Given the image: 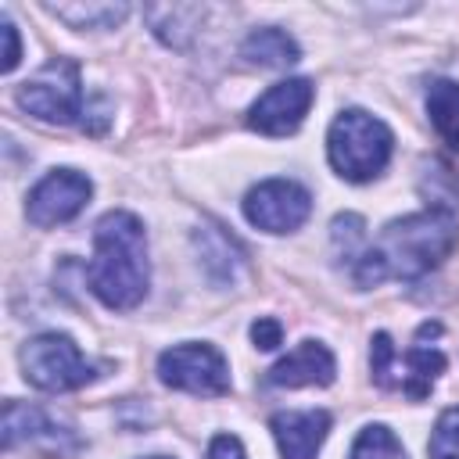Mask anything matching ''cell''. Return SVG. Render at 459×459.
<instances>
[{"instance_id": "cell-21", "label": "cell", "mask_w": 459, "mask_h": 459, "mask_svg": "<svg viewBox=\"0 0 459 459\" xmlns=\"http://www.w3.org/2000/svg\"><path fill=\"white\" fill-rule=\"evenodd\" d=\"M251 341H255V348H262V351L280 348V344H283V323L273 319V316H258V319L251 323Z\"/></svg>"}, {"instance_id": "cell-22", "label": "cell", "mask_w": 459, "mask_h": 459, "mask_svg": "<svg viewBox=\"0 0 459 459\" xmlns=\"http://www.w3.org/2000/svg\"><path fill=\"white\" fill-rule=\"evenodd\" d=\"M208 459H244V445L233 434H215L208 445Z\"/></svg>"}, {"instance_id": "cell-24", "label": "cell", "mask_w": 459, "mask_h": 459, "mask_svg": "<svg viewBox=\"0 0 459 459\" xmlns=\"http://www.w3.org/2000/svg\"><path fill=\"white\" fill-rule=\"evenodd\" d=\"M147 459H169V455H147Z\"/></svg>"}, {"instance_id": "cell-13", "label": "cell", "mask_w": 459, "mask_h": 459, "mask_svg": "<svg viewBox=\"0 0 459 459\" xmlns=\"http://www.w3.org/2000/svg\"><path fill=\"white\" fill-rule=\"evenodd\" d=\"M273 437L280 445L283 459H316V452L323 448L326 434H330V412L326 409H290V412H276L269 420Z\"/></svg>"}, {"instance_id": "cell-19", "label": "cell", "mask_w": 459, "mask_h": 459, "mask_svg": "<svg viewBox=\"0 0 459 459\" xmlns=\"http://www.w3.org/2000/svg\"><path fill=\"white\" fill-rule=\"evenodd\" d=\"M427 452H430V459H459V405H452L437 416Z\"/></svg>"}, {"instance_id": "cell-3", "label": "cell", "mask_w": 459, "mask_h": 459, "mask_svg": "<svg viewBox=\"0 0 459 459\" xmlns=\"http://www.w3.org/2000/svg\"><path fill=\"white\" fill-rule=\"evenodd\" d=\"M18 108L29 111L39 122H57V126H79L86 133H104L111 122V108L104 93H86L79 65L72 57H54L47 61L32 79L18 86Z\"/></svg>"}, {"instance_id": "cell-14", "label": "cell", "mask_w": 459, "mask_h": 459, "mask_svg": "<svg viewBox=\"0 0 459 459\" xmlns=\"http://www.w3.org/2000/svg\"><path fill=\"white\" fill-rule=\"evenodd\" d=\"M240 54H244L251 65H262V68H287V65H294V61L301 57L294 36L283 32V29H276V25L255 29V32L244 39Z\"/></svg>"}, {"instance_id": "cell-15", "label": "cell", "mask_w": 459, "mask_h": 459, "mask_svg": "<svg viewBox=\"0 0 459 459\" xmlns=\"http://www.w3.org/2000/svg\"><path fill=\"white\" fill-rule=\"evenodd\" d=\"M427 115H430L434 129L441 133V140L452 151H459V82L434 79L427 90Z\"/></svg>"}, {"instance_id": "cell-5", "label": "cell", "mask_w": 459, "mask_h": 459, "mask_svg": "<svg viewBox=\"0 0 459 459\" xmlns=\"http://www.w3.org/2000/svg\"><path fill=\"white\" fill-rule=\"evenodd\" d=\"M100 362H90L68 333H36L22 348V373L32 387L61 394L79 391L100 377Z\"/></svg>"}, {"instance_id": "cell-9", "label": "cell", "mask_w": 459, "mask_h": 459, "mask_svg": "<svg viewBox=\"0 0 459 459\" xmlns=\"http://www.w3.org/2000/svg\"><path fill=\"white\" fill-rule=\"evenodd\" d=\"M90 194H93L90 176H82L75 169H54L32 186L25 215H29L32 226H43V230L47 226H61V222L75 219L86 208Z\"/></svg>"}, {"instance_id": "cell-10", "label": "cell", "mask_w": 459, "mask_h": 459, "mask_svg": "<svg viewBox=\"0 0 459 459\" xmlns=\"http://www.w3.org/2000/svg\"><path fill=\"white\" fill-rule=\"evenodd\" d=\"M312 97H316V86L308 79H283V82L269 86L251 104L247 126L255 133H265V136H287L305 122V115L312 108Z\"/></svg>"}, {"instance_id": "cell-6", "label": "cell", "mask_w": 459, "mask_h": 459, "mask_svg": "<svg viewBox=\"0 0 459 459\" xmlns=\"http://www.w3.org/2000/svg\"><path fill=\"white\" fill-rule=\"evenodd\" d=\"M416 337H420V341H416L405 355H398L391 333H384V330L373 333V348H369L373 380H377L380 387H387V391L409 394L412 402H420V398L430 394L434 380L445 373V362H448L437 344H423V333H420V330H416Z\"/></svg>"}, {"instance_id": "cell-17", "label": "cell", "mask_w": 459, "mask_h": 459, "mask_svg": "<svg viewBox=\"0 0 459 459\" xmlns=\"http://www.w3.org/2000/svg\"><path fill=\"white\" fill-rule=\"evenodd\" d=\"M50 14H57L61 22H68L72 29H115L126 14H129V7L126 4H50L47 7Z\"/></svg>"}, {"instance_id": "cell-11", "label": "cell", "mask_w": 459, "mask_h": 459, "mask_svg": "<svg viewBox=\"0 0 459 459\" xmlns=\"http://www.w3.org/2000/svg\"><path fill=\"white\" fill-rule=\"evenodd\" d=\"M0 437H4V448H18V445H47L54 452H79V437L54 423L43 409L36 405H22V402H4V420H0Z\"/></svg>"}, {"instance_id": "cell-2", "label": "cell", "mask_w": 459, "mask_h": 459, "mask_svg": "<svg viewBox=\"0 0 459 459\" xmlns=\"http://www.w3.org/2000/svg\"><path fill=\"white\" fill-rule=\"evenodd\" d=\"M90 290L108 308H136L151 287L147 233L133 212H108L93 226V258L86 265Z\"/></svg>"}, {"instance_id": "cell-7", "label": "cell", "mask_w": 459, "mask_h": 459, "mask_svg": "<svg viewBox=\"0 0 459 459\" xmlns=\"http://www.w3.org/2000/svg\"><path fill=\"white\" fill-rule=\"evenodd\" d=\"M158 380L176 391H190V394H226L230 366L219 348L186 341V344H172L169 351L158 355Z\"/></svg>"}, {"instance_id": "cell-20", "label": "cell", "mask_w": 459, "mask_h": 459, "mask_svg": "<svg viewBox=\"0 0 459 459\" xmlns=\"http://www.w3.org/2000/svg\"><path fill=\"white\" fill-rule=\"evenodd\" d=\"M330 240H333V255L348 258L355 265V258L362 255L359 251V244H362V219L359 215H337L333 226H330Z\"/></svg>"}, {"instance_id": "cell-1", "label": "cell", "mask_w": 459, "mask_h": 459, "mask_svg": "<svg viewBox=\"0 0 459 459\" xmlns=\"http://www.w3.org/2000/svg\"><path fill=\"white\" fill-rule=\"evenodd\" d=\"M459 240V219L452 208H427L405 219H394L380 237L355 258V283L377 287L384 280H416L437 269Z\"/></svg>"}, {"instance_id": "cell-4", "label": "cell", "mask_w": 459, "mask_h": 459, "mask_svg": "<svg viewBox=\"0 0 459 459\" xmlns=\"http://www.w3.org/2000/svg\"><path fill=\"white\" fill-rule=\"evenodd\" d=\"M391 151H394L391 129L362 108H348L330 122L326 158L337 169V176H344L351 183H366V179L380 176L384 165L391 161Z\"/></svg>"}, {"instance_id": "cell-18", "label": "cell", "mask_w": 459, "mask_h": 459, "mask_svg": "<svg viewBox=\"0 0 459 459\" xmlns=\"http://www.w3.org/2000/svg\"><path fill=\"white\" fill-rule=\"evenodd\" d=\"M351 459H409V455H405V448L391 427L369 423L359 430V437L351 445Z\"/></svg>"}, {"instance_id": "cell-16", "label": "cell", "mask_w": 459, "mask_h": 459, "mask_svg": "<svg viewBox=\"0 0 459 459\" xmlns=\"http://www.w3.org/2000/svg\"><path fill=\"white\" fill-rule=\"evenodd\" d=\"M194 244H197V251H201V258H204V269H208L215 280H233V276H237L244 255H240V247H237L219 226L197 230V233H194Z\"/></svg>"}, {"instance_id": "cell-12", "label": "cell", "mask_w": 459, "mask_h": 459, "mask_svg": "<svg viewBox=\"0 0 459 459\" xmlns=\"http://www.w3.org/2000/svg\"><path fill=\"white\" fill-rule=\"evenodd\" d=\"M333 377H337V359L323 341H301L265 373V380L276 387H312V384L326 387L333 384Z\"/></svg>"}, {"instance_id": "cell-8", "label": "cell", "mask_w": 459, "mask_h": 459, "mask_svg": "<svg viewBox=\"0 0 459 459\" xmlns=\"http://www.w3.org/2000/svg\"><path fill=\"white\" fill-rule=\"evenodd\" d=\"M312 212V194L294 179H265L247 190L244 219L265 233H290Z\"/></svg>"}, {"instance_id": "cell-23", "label": "cell", "mask_w": 459, "mask_h": 459, "mask_svg": "<svg viewBox=\"0 0 459 459\" xmlns=\"http://www.w3.org/2000/svg\"><path fill=\"white\" fill-rule=\"evenodd\" d=\"M0 32H4V43H7V50H4V72H11L14 65H18V57H22V47H18V29H14V22L11 18H4L0 22Z\"/></svg>"}]
</instances>
